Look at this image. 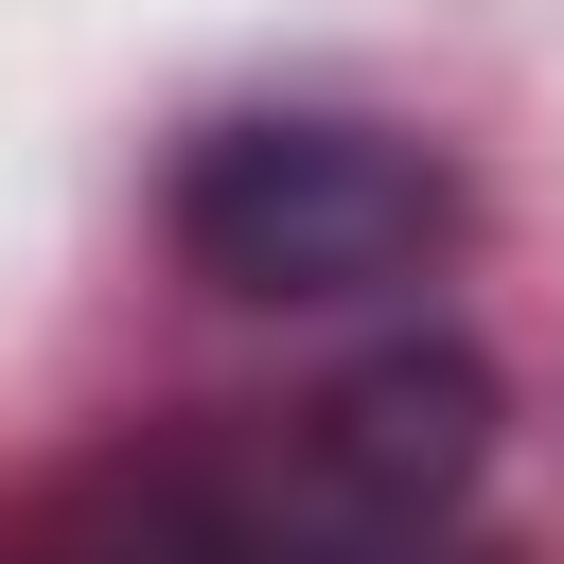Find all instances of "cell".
<instances>
[{
  "mask_svg": "<svg viewBox=\"0 0 564 564\" xmlns=\"http://www.w3.org/2000/svg\"><path fill=\"white\" fill-rule=\"evenodd\" d=\"M176 264L229 282V300H388L458 247V176L405 141V123H335V106H247L176 159Z\"/></svg>",
  "mask_w": 564,
  "mask_h": 564,
  "instance_id": "1",
  "label": "cell"
},
{
  "mask_svg": "<svg viewBox=\"0 0 564 564\" xmlns=\"http://www.w3.org/2000/svg\"><path fill=\"white\" fill-rule=\"evenodd\" d=\"M476 458H494V370L458 335H405L317 388V476L370 511H441V494H476Z\"/></svg>",
  "mask_w": 564,
  "mask_h": 564,
  "instance_id": "2",
  "label": "cell"
}]
</instances>
